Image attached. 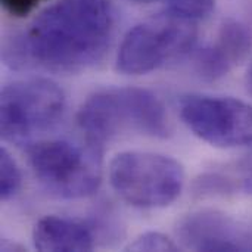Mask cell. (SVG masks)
I'll use <instances>...</instances> for the list:
<instances>
[{"label":"cell","mask_w":252,"mask_h":252,"mask_svg":"<svg viewBox=\"0 0 252 252\" xmlns=\"http://www.w3.org/2000/svg\"><path fill=\"white\" fill-rule=\"evenodd\" d=\"M247 87H248V92L252 94V66L247 74Z\"/></svg>","instance_id":"obj_16"},{"label":"cell","mask_w":252,"mask_h":252,"mask_svg":"<svg viewBox=\"0 0 252 252\" xmlns=\"http://www.w3.org/2000/svg\"><path fill=\"white\" fill-rule=\"evenodd\" d=\"M130 251H177L179 245L161 232H145L130 245Z\"/></svg>","instance_id":"obj_13"},{"label":"cell","mask_w":252,"mask_h":252,"mask_svg":"<svg viewBox=\"0 0 252 252\" xmlns=\"http://www.w3.org/2000/svg\"><path fill=\"white\" fill-rule=\"evenodd\" d=\"M176 238L190 251H252V232L214 210H199L185 216L177 223Z\"/></svg>","instance_id":"obj_8"},{"label":"cell","mask_w":252,"mask_h":252,"mask_svg":"<svg viewBox=\"0 0 252 252\" xmlns=\"http://www.w3.org/2000/svg\"><path fill=\"white\" fill-rule=\"evenodd\" d=\"M245 176L242 177L244 182H245V186H247V192H252V161L247 164L245 170H244Z\"/></svg>","instance_id":"obj_15"},{"label":"cell","mask_w":252,"mask_h":252,"mask_svg":"<svg viewBox=\"0 0 252 252\" xmlns=\"http://www.w3.org/2000/svg\"><path fill=\"white\" fill-rule=\"evenodd\" d=\"M180 117L196 137L216 148L252 146V106L244 100L188 94L180 100Z\"/></svg>","instance_id":"obj_7"},{"label":"cell","mask_w":252,"mask_h":252,"mask_svg":"<svg viewBox=\"0 0 252 252\" xmlns=\"http://www.w3.org/2000/svg\"><path fill=\"white\" fill-rule=\"evenodd\" d=\"M198 38L195 21L167 12L134 25L123 38L117 69L143 75L174 62L193 50Z\"/></svg>","instance_id":"obj_5"},{"label":"cell","mask_w":252,"mask_h":252,"mask_svg":"<svg viewBox=\"0 0 252 252\" xmlns=\"http://www.w3.org/2000/svg\"><path fill=\"white\" fill-rule=\"evenodd\" d=\"M136 3H155L161 1L168 6V12L192 19L195 22L205 19L214 9L216 0H131Z\"/></svg>","instance_id":"obj_12"},{"label":"cell","mask_w":252,"mask_h":252,"mask_svg":"<svg viewBox=\"0 0 252 252\" xmlns=\"http://www.w3.org/2000/svg\"><path fill=\"white\" fill-rule=\"evenodd\" d=\"M32 244L41 252H86L94 248V235L78 220L47 216L35 223Z\"/></svg>","instance_id":"obj_10"},{"label":"cell","mask_w":252,"mask_h":252,"mask_svg":"<svg viewBox=\"0 0 252 252\" xmlns=\"http://www.w3.org/2000/svg\"><path fill=\"white\" fill-rule=\"evenodd\" d=\"M27 159L38 183L56 198H87L100 185V146L92 142L87 145L66 139L37 142L27 149Z\"/></svg>","instance_id":"obj_3"},{"label":"cell","mask_w":252,"mask_h":252,"mask_svg":"<svg viewBox=\"0 0 252 252\" xmlns=\"http://www.w3.org/2000/svg\"><path fill=\"white\" fill-rule=\"evenodd\" d=\"M3 9L16 18H22L28 13H31L40 3L46 0H0Z\"/></svg>","instance_id":"obj_14"},{"label":"cell","mask_w":252,"mask_h":252,"mask_svg":"<svg viewBox=\"0 0 252 252\" xmlns=\"http://www.w3.org/2000/svg\"><path fill=\"white\" fill-rule=\"evenodd\" d=\"M109 183L128 205L140 210L170 207L185 186L183 165L162 154L127 151L109 164Z\"/></svg>","instance_id":"obj_4"},{"label":"cell","mask_w":252,"mask_h":252,"mask_svg":"<svg viewBox=\"0 0 252 252\" xmlns=\"http://www.w3.org/2000/svg\"><path fill=\"white\" fill-rule=\"evenodd\" d=\"M66 97L49 78L6 84L0 94V130L7 142L21 143L52 130L63 117Z\"/></svg>","instance_id":"obj_6"},{"label":"cell","mask_w":252,"mask_h":252,"mask_svg":"<svg viewBox=\"0 0 252 252\" xmlns=\"http://www.w3.org/2000/svg\"><path fill=\"white\" fill-rule=\"evenodd\" d=\"M111 0H58L6 49L9 65L55 74H80L99 63L114 38Z\"/></svg>","instance_id":"obj_1"},{"label":"cell","mask_w":252,"mask_h":252,"mask_svg":"<svg viewBox=\"0 0 252 252\" xmlns=\"http://www.w3.org/2000/svg\"><path fill=\"white\" fill-rule=\"evenodd\" d=\"M86 139L102 146L121 136L165 139L171 124L161 99L142 87H111L89 96L77 112Z\"/></svg>","instance_id":"obj_2"},{"label":"cell","mask_w":252,"mask_h":252,"mask_svg":"<svg viewBox=\"0 0 252 252\" xmlns=\"http://www.w3.org/2000/svg\"><path fill=\"white\" fill-rule=\"evenodd\" d=\"M22 177L16 161L3 148L0 151V198L3 202L16 196L21 189Z\"/></svg>","instance_id":"obj_11"},{"label":"cell","mask_w":252,"mask_h":252,"mask_svg":"<svg viewBox=\"0 0 252 252\" xmlns=\"http://www.w3.org/2000/svg\"><path fill=\"white\" fill-rule=\"evenodd\" d=\"M252 49L250 28L236 19L221 24L217 37L195 56V71L207 81H217L230 74L247 59Z\"/></svg>","instance_id":"obj_9"}]
</instances>
